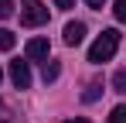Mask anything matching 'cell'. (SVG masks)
<instances>
[{
  "label": "cell",
  "instance_id": "cell-1",
  "mask_svg": "<svg viewBox=\"0 0 126 123\" xmlns=\"http://www.w3.org/2000/svg\"><path fill=\"white\" fill-rule=\"evenodd\" d=\"M116 48H119V31H116V27H106L102 34L92 41L89 62H92V65H102V62H109L112 55H116Z\"/></svg>",
  "mask_w": 126,
  "mask_h": 123
},
{
  "label": "cell",
  "instance_id": "cell-2",
  "mask_svg": "<svg viewBox=\"0 0 126 123\" xmlns=\"http://www.w3.org/2000/svg\"><path fill=\"white\" fill-rule=\"evenodd\" d=\"M44 20H48V7H44L41 0H24L21 3V24L38 27V24H44Z\"/></svg>",
  "mask_w": 126,
  "mask_h": 123
},
{
  "label": "cell",
  "instance_id": "cell-3",
  "mask_svg": "<svg viewBox=\"0 0 126 123\" xmlns=\"http://www.w3.org/2000/svg\"><path fill=\"white\" fill-rule=\"evenodd\" d=\"M10 82L17 89H31V68H27V62H21V58L10 62Z\"/></svg>",
  "mask_w": 126,
  "mask_h": 123
},
{
  "label": "cell",
  "instance_id": "cell-4",
  "mask_svg": "<svg viewBox=\"0 0 126 123\" xmlns=\"http://www.w3.org/2000/svg\"><path fill=\"white\" fill-rule=\"evenodd\" d=\"M85 41V24L82 20H72V24H65V44H82Z\"/></svg>",
  "mask_w": 126,
  "mask_h": 123
},
{
  "label": "cell",
  "instance_id": "cell-5",
  "mask_svg": "<svg viewBox=\"0 0 126 123\" xmlns=\"http://www.w3.org/2000/svg\"><path fill=\"white\" fill-rule=\"evenodd\" d=\"M48 51H51V44H48V38H31L27 41V58H48Z\"/></svg>",
  "mask_w": 126,
  "mask_h": 123
},
{
  "label": "cell",
  "instance_id": "cell-6",
  "mask_svg": "<svg viewBox=\"0 0 126 123\" xmlns=\"http://www.w3.org/2000/svg\"><path fill=\"white\" fill-rule=\"evenodd\" d=\"M41 75H44V82H55L58 79V75H62V65H58V62H44V68H41Z\"/></svg>",
  "mask_w": 126,
  "mask_h": 123
},
{
  "label": "cell",
  "instance_id": "cell-7",
  "mask_svg": "<svg viewBox=\"0 0 126 123\" xmlns=\"http://www.w3.org/2000/svg\"><path fill=\"white\" fill-rule=\"evenodd\" d=\"M99 96H102V82H89L85 92H82V102H95Z\"/></svg>",
  "mask_w": 126,
  "mask_h": 123
},
{
  "label": "cell",
  "instance_id": "cell-8",
  "mask_svg": "<svg viewBox=\"0 0 126 123\" xmlns=\"http://www.w3.org/2000/svg\"><path fill=\"white\" fill-rule=\"evenodd\" d=\"M10 48H14V31L0 27V51H10Z\"/></svg>",
  "mask_w": 126,
  "mask_h": 123
},
{
  "label": "cell",
  "instance_id": "cell-9",
  "mask_svg": "<svg viewBox=\"0 0 126 123\" xmlns=\"http://www.w3.org/2000/svg\"><path fill=\"white\" fill-rule=\"evenodd\" d=\"M112 89H116V92H123V96H126V68H119V72L112 75Z\"/></svg>",
  "mask_w": 126,
  "mask_h": 123
},
{
  "label": "cell",
  "instance_id": "cell-10",
  "mask_svg": "<svg viewBox=\"0 0 126 123\" xmlns=\"http://www.w3.org/2000/svg\"><path fill=\"white\" fill-rule=\"evenodd\" d=\"M112 14H116V20H119V24H126V0H116Z\"/></svg>",
  "mask_w": 126,
  "mask_h": 123
},
{
  "label": "cell",
  "instance_id": "cell-11",
  "mask_svg": "<svg viewBox=\"0 0 126 123\" xmlns=\"http://www.w3.org/2000/svg\"><path fill=\"white\" fill-rule=\"evenodd\" d=\"M109 123H126V106H116L109 113Z\"/></svg>",
  "mask_w": 126,
  "mask_h": 123
},
{
  "label": "cell",
  "instance_id": "cell-12",
  "mask_svg": "<svg viewBox=\"0 0 126 123\" xmlns=\"http://www.w3.org/2000/svg\"><path fill=\"white\" fill-rule=\"evenodd\" d=\"M14 14V0H0V20Z\"/></svg>",
  "mask_w": 126,
  "mask_h": 123
},
{
  "label": "cell",
  "instance_id": "cell-13",
  "mask_svg": "<svg viewBox=\"0 0 126 123\" xmlns=\"http://www.w3.org/2000/svg\"><path fill=\"white\" fill-rule=\"evenodd\" d=\"M55 7H58V10H72V7H75V0H55Z\"/></svg>",
  "mask_w": 126,
  "mask_h": 123
},
{
  "label": "cell",
  "instance_id": "cell-14",
  "mask_svg": "<svg viewBox=\"0 0 126 123\" xmlns=\"http://www.w3.org/2000/svg\"><path fill=\"white\" fill-rule=\"evenodd\" d=\"M0 123H14V120H10V109H7L3 102H0Z\"/></svg>",
  "mask_w": 126,
  "mask_h": 123
},
{
  "label": "cell",
  "instance_id": "cell-15",
  "mask_svg": "<svg viewBox=\"0 0 126 123\" xmlns=\"http://www.w3.org/2000/svg\"><path fill=\"white\" fill-rule=\"evenodd\" d=\"M85 3H89L92 10H102V3H106V0H85Z\"/></svg>",
  "mask_w": 126,
  "mask_h": 123
},
{
  "label": "cell",
  "instance_id": "cell-16",
  "mask_svg": "<svg viewBox=\"0 0 126 123\" xmlns=\"http://www.w3.org/2000/svg\"><path fill=\"white\" fill-rule=\"evenodd\" d=\"M65 123H89V120H82V116H79V120H65Z\"/></svg>",
  "mask_w": 126,
  "mask_h": 123
},
{
  "label": "cell",
  "instance_id": "cell-17",
  "mask_svg": "<svg viewBox=\"0 0 126 123\" xmlns=\"http://www.w3.org/2000/svg\"><path fill=\"white\" fill-rule=\"evenodd\" d=\"M0 79H3V72H0Z\"/></svg>",
  "mask_w": 126,
  "mask_h": 123
}]
</instances>
